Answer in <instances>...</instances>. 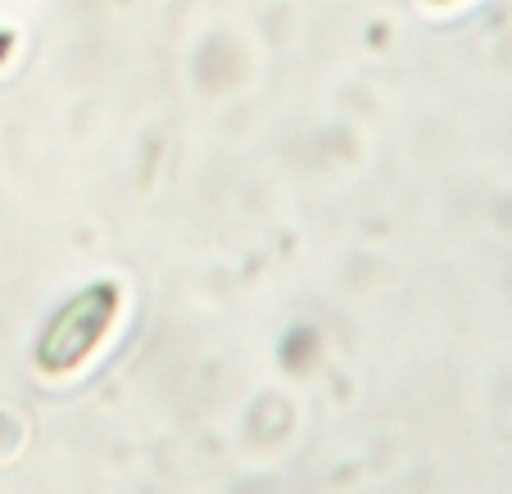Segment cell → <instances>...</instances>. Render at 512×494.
<instances>
[{"label": "cell", "mask_w": 512, "mask_h": 494, "mask_svg": "<svg viewBox=\"0 0 512 494\" xmlns=\"http://www.w3.org/2000/svg\"><path fill=\"white\" fill-rule=\"evenodd\" d=\"M118 318V286L114 281H91L78 295H68L46 322L37 340V368L46 377H68L100 349Z\"/></svg>", "instance_id": "cell-1"}]
</instances>
